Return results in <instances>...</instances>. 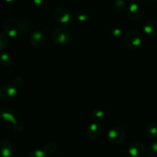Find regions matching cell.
I'll return each instance as SVG.
<instances>
[{"mask_svg":"<svg viewBox=\"0 0 157 157\" xmlns=\"http://www.w3.org/2000/svg\"><path fill=\"white\" fill-rule=\"evenodd\" d=\"M32 25L29 21H19V29L20 32H28L32 29Z\"/></svg>","mask_w":157,"mask_h":157,"instance_id":"cell-21","label":"cell"},{"mask_svg":"<svg viewBox=\"0 0 157 157\" xmlns=\"http://www.w3.org/2000/svg\"><path fill=\"white\" fill-rule=\"evenodd\" d=\"M0 121H2L6 124H14L17 121L15 119V113H13L11 109L9 108H2L0 110Z\"/></svg>","mask_w":157,"mask_h":157,"instance_id":"cell-13","label":"cell"},{"mask_svg":"<svg viewBox=\"0 0 157 157\" xmlns=\"http://www.w3.org/2000/svg\"><path fill=\"white\" fill-rule=\"evenodd\" d=\"M31 44L35 48L41 47L45 42V35L41 30H36L32 33L29 38Z\"/></svg>","mask_w":157,"mask_h":157,"instance_id":"cell-9","label":"cell"},{"mask_svg":"<svg viewBox=\"0 0 157 157\" xmlns=\"http://www.w3.org/2000/svg\"><path fill=\"white\" fill-rule=\"evenodd\" d=\"M144 33L150 38H157V21L154 19L147 20L143 25Z\"/></svg>","mask_w":157,"mask_h":157,"instance_id":"cell-8","label":"cell"},{"mask_svg":"<svg viewBox=\"0 0 157 157\" xmlns=\"http://www.w3.org/2000/svg\"><path fill=\"white\" fill-rule=\"evenodd\" d=\"M57 149H58L57 144L55 142L51 141V142H48L44 145L43 151L45 153L47 156H49V155H53L54 153H55V152L57 151Z\"/></svg>","mask_w":157,"mask_h":157,"instance_id":"cell-16","label":"cell"},{"mask_svg":"<svg viewBox=\"0 0 157 157\" xmlns=\"http://www.w3.org/2000/svg\"><path fill=\"white\" fill-rule=\"evenodd\" d=\"M126 7V2L123 0H117V1L113 2V4L111 5V11L114 13H120L121 11L124 10V8Z\"/></svg>","mask_w":157,"mask_h":157,"instance_id":"cell-15","label":"cell"},{"mask_svg":"<svg viewBox=\"0 0 157 157\" xmlns=\"http://www.w3.org/2000/svg\"><path fill=\"white\" fill-rule=\"evenodd\" d=\"M103 128L98 123H91L87 128V135L90 139L96 140L101 136Z\"/></svg>","mask_w":157,"mask_h":157,"instance_id":"cell-11","label":"cell"},{"mask_svg":"<svg viewBox=\"0 0 157 157\" xmlns=\"http://www.w3.org/2000/svg\"><path fill=\"white\" fill-rule=\"evenodd\" d=\"M144 42V36L138 30H130L124 36V43L129 49H136Z\"/></svg>","mask_w":157,"mask_h":157,"instance_id":"cell-2","label":"cell"},{"mask_svg":"<svg viewBox=\"0 0 157 157\" xmlns=\"http://www.w3.org/2000/svg\"><path fill=\"white\" fill-rule=\"evenodd\" d=\"M88 12H87V11L85 10V9H79V10L77 11L76 12L77 18H78L80 21H81V22L87 21V18H88Z\"/></svg>","mask_w":157,"mask_h":157,"instance_id":"cell-20","label":"cell"},{"mask_svg":"<svg viewBox=\"0 0 157 157\" xmlns=\"http://www.w3.org/2000/svg\"><path fill=\"white\" fill-rule=\"evenodd\" d=\"M3 30L11 38H15L20 32L19 21L14 17H9L3 23Z\"/></svg>","mask_w":157,"mask_h":157,"instance_id":"cell-4","label":"cell"},{"mask_svg":"<svg viewBox=\"0 0 157 157\" xmlns=\"http://www.w3.org/2000/svg\"><path fill=\"white\" fill-rule=\"evenodd\" d=\"M147 157H157V141L151 143L146 150Z\"/></svg>","mask_w":157,"mask_h":157,"instance_id":"cell-17","label":"cell"},{"mask_svg":"<svg viewBox=\"0 0 157 157\" xmlns=\"http://www.w3.org/2000/svg\"><path fill=\"white\" fill-rule=\"evenodd\" d=\"M12 127L17 132H21L24 130V125L21 122L17 121L14 124H12Z\"/></svg>","mask_w":157,"mask_h":157,"instance_id":"cell-26","label":"cell"},{"mask_svg":"<svg viewBox=\"0 0 157 157\" xmlns=\"http://www.w3.org/2000/svg\"><path fill=\"white\" fill-rule=\"evenodd\" d=\"M124 137H125V131L124 128L120 126H114L111 127L107 134L109 143L113 145H117L122 143Z\"/></svg>","mask_w":157,"mask_h":157,"instance_id":"cell-5","label":"cell"},{"mask_svg":"<svg viewBox=\"0 0 157 157\" xmlns=\"http://www.w3.org/2000/svg\"><path fill=\"white\" fill-rule=\"evenodd\" d=\"M92 117L97 122H101L104 118V113L101 109L96 108L92 111Z\"/></svg>","mask_w":157,"mask_h":157,"instance_id":"cell-19","label":"cell"},{"mask_svg":"<svg viewBox=\"0 0 157 157\" xmlns=\"http://www.w3.org/2000/svg\"><path fill=\"white\" fill-rule=\"evenodd\" d=\"M12 57L8 53H3L0 55V64L4 67H9L12 64Z\"/></svg>","mask_w":157,"mask_h":157,"instance_id":"cell-18","label":"cell"},{"mask_svg":"<svg viewBox=\"0 0 157 157\" xmlns=\"http://www.w3.org/2000/svg\"><path fill=\"white\" fill-rule=\"evenodd\" d=\"M14 151L13 143L9 140L0 142V157H10Z\"/></svg>","mask_w":157,"mask_h":157,"instance_id":"cell-12","label":"cell"},{"mask_svg":"<svg viewBox=\"0 0 157 157\" xmlns=\"http://www.w3.org/2000/svg\"><path fill=\"white\" fill-rule=\"evenodd\" d=\"M71 38V32L68 29L60 26L53 30L52 33V40L55 44H67Z\"/></svg>","mask_w":157,"mask_h":157,"instance_id":"cell-3","label":"cell"},{"mask_svg":"<svg viewBox=\"0 0 157 157\" xmlns=\"http://www.w3.org/2000/svg\"><path fill=\"white\" fill-rule=\"evenodd\" d=\"M111 35L114 38H119L122 35V29L118 27L113 28L111 30Z\"/></svg>","mask_w":157,"mask_h":157,"instance_id":"cell-25","label":"cell"},{"mask_svg":"<svg viewBox=\"0 0 157 157\" xmlns=\"http://www.w3.org/2000/svg\"><path fill=\"white\" fill-rule=\"evenodd\" d=\"M144 15V9L139 3L132 2L127 8V15L129 19L132 21H137L142 18Z\"/></svg>","mask_w":157,"mask_h":157,"instance_id":"cell-6","label":"cell"},{"mask_svg":"<svg viewBox=\"0 0 157 157\" xmlns=\"http://www.w3.org/2000/svg\"><path fill=\"white\" fill-rule=\"evenodd\" d=\"M9 44V40H8L7 37L0 32V51H2L6 48Z\"/></svg>","mask_w":157,"mask_h":157,"instance_id":"cell-22","label":"cell"},{"mask_svg":"<svg viewBox=\"0 0 157 157\" xmlns=\"http://www.w3.org/2000/svg\"><path fill=\"white\" fill-rule=\"evenodd\" d=\"M18 90L14 86L10 84H2L0 86V100L9 101L16 97Z\"/></svg>","mask_w":157,"mask_h":157,"instance_id":"cell-7","label":"cell"},{"mask_svg":"<svg viewBox=\"0 0 157 157\" xmlns=\"http://www.w3.org/2000/svg\"><path fill=\"white\" fill-rule=\"evenodd\" d=\"M53 18L55 22L60 25H69L74 19L73 12L65 7H58L53 12Z\"/></svg>","mask_w":157,"mask_h":157,"instance_id":"cell-1","label":"cell"},{"mask_svg":"<svg viewBox=\"0 0 157 157\" xmlns=\"http://www.w3.org/2000/svg\"><path fill=\"white\" fill-rule=\"evenodd\" d=\"M47 3V2L44 1V0H35V1H34V4L39 8L45 7Z\"/></svg>","mask_w":157,"mask_h":157,"instance_id":"cell-27","label":"cell"},{"mask_svg":"<svg viewBox=\"0 0 157 157\" xmlns=\"http://www.w3.org/2000/svg\"><path fill=\"white\" fill-rule=\"evenodd\" d=\"M145 152V147L144 144L140 141H134L128 148V153L131 157H140Z\"/></svg>","mask_w":157,"mask_h":157,"instance_id":"cell-10","label":"cell"},{"mask_svg":"<svg viewBox=\"0 0 157 157\" xmlns=\"http://www.w3.org/2000/svg\"><path fill=\"white\" fill-rule=\"evenodd\" d=\"M29 157H47V155L43 151V150H35L31 152Z\"/></svg>","mask_w":157,"mask_h":157,"instance_id":"cell-23","label":"cell"},{"mask_svg":"<svg viewBox=\"0 0 157 157\" xmlns=\"http://www.w3.org/2000/svg\"><path fill=\"white\" fill-rule=\"evenodd\" d=\"M24 84V79L21 77H17L14 79L13 81V86L15 88H18V87H21V86H23Z\"/></svg>","mask_w":157,"mask_h":157,"instance_id":"cell-24","label":"cell"},{"mask_svg":"<svg viewBox=\"0 0 157 157\" xmlns=\"http://www.w3.org/2000/svg\"><path fill=\"white\" fill-rule=\"evenodd\" d=\"M146 135L148 138L151 140H155L157 138V124L154 123H150L147 124L145 129Z\"/></svg>","mask_w":157,"mask_h":157,"instance_id":"cell-14","label":"cell"}]
</instances>
